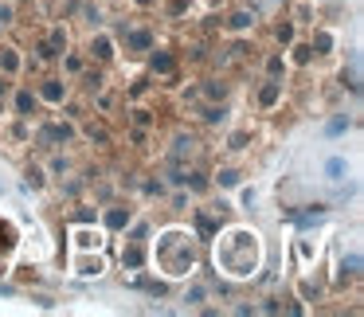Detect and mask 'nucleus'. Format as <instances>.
<instances>
[{
  "instance_id": "obj_1",
  "label": "nucleus",
  "mask_w": 364,
  "mask_h": 317,
  "mask_svg": "<svg viewBox=\"0 0 364 317\" xmlns=\"http://www.w3.org/2000/svg\"><path fill=\"white\" fill-rule=\"evenodd\" d=\"M215 262L228 270L231 278H247L259 267V235L255 231H228L215 247Z\"/></svg>"
},
{
  "instance_id": "obj_2",
  "label": "nucleus",
  "mask_w": 364,
  "mask_h": 317,
  "mask_svg": "<svg viewBox=\"0 0 364 317\" xmlns=\"http://www.w3.org/2000/svg\"><path fill=\"white\" fill-rule=\"evenodd\" d=\"M157 267L165 270L168 278H184L192 267H196V247H192V235L184 231H165L157 239V251H153Z\"/></svg>"
},
{
  "instance_id": "obj_3",
  "label": "nucleus",
  "mask_w": 364,
  "mask_h": 317,
  "mask_svg": "<svg viewBox=\"0 0 364 317\" xmlns=\"http://www.w3.org/2000/svg\"><path fill=\"white\" fill-rule=\"evenodd\" d=\"M145 227H137L134 231V239H129V247L122 251V262H126V270H141V262H145Z\"/></svg>"
},
{
  "instance_id": "obj_4",
  "label": "nucleus",
  "mask_w": 364,
  "mask_h": 317,
  "mask_svg": "<svg viewBox=\"0 0 364 317\" xmlns=\"http://www.w3.org/2000/svg\"><path fill=\"white\" fill-rule=\"evenodd\" d=\"M71 137H75V129L63 126V122H51V126L40 129V145H43V149H51V145H67Z\"/></svg>"
},
{
  "instance_id": "obj_5",
  "label": "nucleus",
  "mask_w": 364,
  "mask_h": 317,
  "mask_svg": "<svg viewBox=\"0 0 364 317\" xmlns=\"http://www.w3.org/2000/svg\"><path fill=\"white\" fill-rule=\"evenodd\" d=\"M122 40L129 43V51H134V55H141V51H149V43H153V36L145 32V28H122Z\"/></svg>"
},
{
  "instance_id": "obj_6",
  "label": "nucleus",
  "mask_w": 364,
  "mask_h": 317,
  "mask_svg": "<svg viewBox=\"0 0 364 317\" xmlns=\"http://www.w3.org/2000/svg\"><path fill=\"white\" fill-rule=\"evenodd\" d=\"M63 95H67V82H59V79L40 82V98H48V102H63Z\"/></svg>"
},
{
  "instance_id": "obj_7",
  "label": "nucleus",
  "mask_w": 364,
  "mask_h": 317,
  "mask_svg": "<svg viewBox=\"0 0 364 317\" xmlns=\"http://www.w3.org/2000/svg\"><path fill=\"white\" fill-rule=\"evenodd\" d=\"M278 98H282V82H267V87L259 90V106H262V110H270Z\"/></svg>"
},
{
  "instance_id": "obj_8",
  "label": "nucleus",
  "mask_w": 364,
  "mask_h": 317,
  "mask_svg": "<svg viewBox=\"0 0 364 317\" xmlns=\"http://www.w3.org/2000/svg\"><path fill=\"white\" fill-rule=\"evenodd\" d=\"M173 67H176L173 51H157V55H153V71H157V75H173Z\"/></svg>"
},
{
  "instance_id": "obj_9",
  "label": "nucleus",
  "mask_w": 364,
  "mask_h": 317,
  "mask_svg": "<svg viewBox=\"0 0 364 317\" xmlns=\"http://www.w3.org/2000/svg\"><path fill=\"white\" fill-rule=\"evenodd\" d=\"M82 134H87V141L110 145V129H106V126H95V122H87V126H82Z\"/></svg>"
},
{
  "instance_id": "obj_10",
  "label": "nucleus",
  "mask_w": 364,
  "mask_h": 317,
  "mask_svg": "<svg viewBox=\"0 0 364 317\" xmlns=\"http://www.w3.org/2000/svg\"><path fill=\"white\" fill-rule=\"evenodd\" d=\"M32 110H36V95L32 90H20L16 95V114L20 118H32Z\"/></svg>"
},
{
  "instance_id": "obj_11",
  "label": "nucleus",
  "mask_w": 364,
  "mask_h": 317,
  "mask_svg": "<svg viewBox=\"0 0 364 317\" xmlns=\"http://www.w3.org/2000/svg\"><path fill=\"white\" fill-rule=\"evenodd\" d=\"M106 223H110V227H126V223H129V212H126V208H118V204L106 208Z\"/></svg>"
},
{
  "instance_id": "obj_12",
  "label": "nucleus",
  "mask_w": 364,
  "mask_h": 317,
  "mask_svg": "<svg viewBox=\"0 0 364 317\" xmlns=\"http://www.w3.org/2000/svg\"><path fill=\"white\" fill-rule=\"evenodd\" d=\"M0 67H4L9 75H16V71H20V55H16L12 48H0Z\"/></svg>"
},
{
  "instance_id": "obj_13",
  "label": "nucleus",
  "mask_w": 364,
  "mask_h": 317,
  "mask_svg": "<svg viewBox=\"0 0 364 317\" xmlns=\"http://www.w3.org/2000/svg\"><path fill=\"white\" fill-rule=\"evenodd\" d=\"M204 95L212 98V102H215V98H228V82H223V79H208L204 82Z\"/></svg>"
},
{
  "instance_id": "obj_14",
  "label": "nucleus",
  "mask_w": 364,
  "mask_h": 317,
  "mask_svg": "<svg viewBox=\"0 0 364 317\" xmlns=\"http://www.w3.org/2000/svg\"><path fill=\"white\" fill-rule=\"evenodd\" d=\"M90 51H95L98 59H110V55H114V43H110V36H98V40H95V48H90Z\"/></svg>"
},
{
  "instance_id": "obj_15",
  "label": "nucleus",
  "mask_w": 364,
  "mask_h": 317,
  "mask_svg": "<svg viewBox=\"0 0 364 317\" xmlns=\"http://www.w3.org/2000/svg\"><path fill=\"white\" fill-rule=\"evenodd\" d=\"M184 184H192L196 192H204L208 188V176L204 173H184Z\"/></svg>"
},
{
  "instance_id": "obj_16",
  "label": "nucleus",
  "mask_w": 364,
  "mask_h": 317,
  "mask_svg": "<svg viewBox=\"0 0 364 317\" xmlns=\"http://www.w3.org/2000/svg\"><path fill=\"white\" fill-rule=\"evenodd\" d=\"M274 36H278L282 43H294V24H290V20H282V24L274 28Z\"/></svg>"
},
{
  "instance_id": "obj_17",
  "label": "nucleus",
  "mask_w": 364,
  "mask_h": 317,
  "mask_svg": "<svg viewBox=\"0 0 364 317\" xmlns=\"http://www.w3.org/2000/svg\"><path fill=\"white\" fill-rule=\"evenodd\" d=\"M251 24H255L251 12H239V16H231V28H235V32H243V28H251Z\"/></svg>"
},
{
  "instance_id": "obj_18",
  "label": "nucleus",
  "mask_w": 364,
  "mask_h": 317,
  "mask_svg": "<svg viewBox=\"0 0 364 317\" xmlns=\"http://www.w3.org/2000/svg\"><path fill=\"white\" fill-rule=\"evenodd\" d=\"M325 173H329V181H341V173H345V161H329V165H325Z\"/></svg>"
},
{
  "instance_id": "obj_19",
  "label": "nucleus",
  "mask_w": 364,
  "mask_h": 317,
  "mask_svg": "<svg viewBox=\"0 0 364 317\" xmlns=\"http://www.w3.org/2000/svg\"><path fill=\"white\" fill-rule=\"evenodd\" d=\"M267 71H270V75H282V71H286L282 55H270V59H267Z\"/></svg>"
},
{
  "instance_id": "obj_20",
  "label": "nucleus",
  "mask_w": 364,
  "mask_h": 317,
  "mask_svg": "<svg viewBox=\"0 0 364 317\" xmlns=\"http://www.w3.org/2000/svg\"><path fill=\"white\" fill-rule=\"evenodd\" d=\"M63 67H67L71 75H79V71H82V55H67V63H63Z\"/></svg>"
},
{
  "instance_id": "obj_21",
  "label": "nucleus",
  "mask_w": 364,
  "mask_h": 317,
  "mask_svg": "<svg viewBox=\"0 0 364 317\" xmlns=\"http://www.w3.org/2000/svg\"><path fill=\"white\" fill-rule=\"evenodd\" d=\"M12 16H16V9L12 4H0V24H12Z\"/></svg>"
},
{
  "instance_id": "obj_22",
  "label": "nucleus",
  "mask_w": 364,
  "mask_h": 317,
  "mask_svg": "<svg viewBox=\"0 0 364 317\" xmlns=\"http://www.w3.org/2000/svg\"><path fill=\"white\" fill-rule=\"evenodd\" d=\"M28 184H32V188H40V184H43V173H40V168H28Z\"/></svg>"
},
{
  "instance_id": "obj_23",
  "label": "nucleus",
  "mask_w": 364,
  "mask_h": 317,
  "mask_svg": "<svg viewBox=\"0 0 364 317\" xmlns=\"http://www.w3.org/2000/svg\"><path fill=\"white\" fill-rule=\"evenodd\" d=\"M134 122H137V126H149L153 118H149V110H134Z\"/></svg>"
},
{
  "instance_id": "obj_24",
  "label": "nucleus",
  "mask_w": 364,
  "mask_h": 317,
  "mask_svg": "<svg viewBox=\"0 0 364 317\" xmlns=\"http://www.w3.org/2000/svg\"><path fill=\"white\" fill-rule=\"evenodd\" d=\"M220 184H228V188H231V184H239V173H220Z\"/></svg>"
},
{
  "instance_id": "obj_25",
  "label": "nucleus",
  "mask_w": 364,
  "mask_h": 317,
  "mask_svg": "<svg viewBox=\"0 0 364 317\" xmlns=\"http://www.w3.org/2000/svg\"><path fill=\"white\" fill-rule=\"evenodd\" d=\"M137 4H141V9H145V4H153V0H137Z\"/></svg>"
}]
</instances>
